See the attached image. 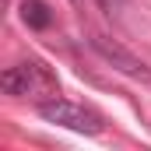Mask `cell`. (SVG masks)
<instances>
[{
  "label": "cell",
  "instance_id": "6da1fadb",
  "mask_svg": "<svg viewBox=\"0 0 151 151\" xmlns=\"http://www.w3.org/2000/svg\"><path fill=\"white\" fill-rule=\"evenodd\" d=\"M0 88L7 95H28V99H53L60 91V81L53 74V67H46L42 60H25L18 67H7L0 74Z\"/></svg>",
  "mask_w": 151,
  "mask_h": 151
},
{
  "label": "cell",
  "instance_id": "7a4b0ae2",
  "mask_svg": "<svg viewBox=\"0 0 151 151\" xmlns=\"http://www.w3.org/2000/svg\"><path fill=\"white\" fill-rule=\"evenodd\" d=\"M35 113L46 119V123H56V127H67L74 134H88V137H99L106 130V119L88 109V106H77V102H67V99H42L35 102Z\"/></svg>",
  "mask_w": 151,
  "mask_h": 151
},
{
  "label": "cell",
  "instance_id": "3957f363",
  "mask_svg": "<svg viewBox=\"0 0 151 151\" xmlns=\"http://www.w3.org/2000/svg\"><path fill=\"white\" fill-rule=\"evenodd\" d=\"M88 46L106 60V63H113L119 74H127V77H134V81H151V70H148V63L144 60H137L127 46H119L116 39L109 35H102V32H91V39H88Z\"/></svg>",
  "mask_w": 151,
  "mask_h": 151
},
{
  "label": "cell",
  "instance_id": "277c9868",
  "mask_svg": "<svg viewBox=\"0 0 151 151\" xmlns=\"http://www.w3.org/2000/svg\"><path fill=\"white\" fill-rule=\"evenodd\" d=\"M18 11H21V21H25L32 32H46V28L53 25V11H49L46 0H25Z\"/></svg>",
  "mask_w": 151,
  "mask_h": 151
},
{
  "label": "cell",
  "instance_id": "5b68a950",
  "mask_svg": "<svg viewBox=\"0 0 151 151\" xmlns=\"http://www.w3.org/2000/svg\"><path fill=\"white\" fill-rule=\"evenodd\" d=\"M74 4H81V0H74Z\"/></svg>",
  "mask_w": 151,
  "mask_h": 151
}]
</instances>
